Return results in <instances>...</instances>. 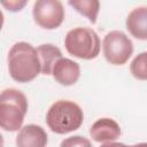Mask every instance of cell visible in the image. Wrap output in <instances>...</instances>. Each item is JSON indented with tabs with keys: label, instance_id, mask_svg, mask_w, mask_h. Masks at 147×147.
<instances>
[{
	"label": "cell",
	"instance_id": "cell-1",
	"mask_svg": "<svg viewBox=\"0 0 147 147\" xmlns=\"http://www.w3.org/2000/svg\"><path fill=\"white\" fill-rule=\"evenodd\" d=\"M8 70L10 77L18 83H29L41 72L37 48L20 41L11 46L8 53Z\"/></svg>",
	"mask_w": 147,
	"mask_h": 147
},
{
	"label": "cell",
	"instance_id": "cell-15",
	"mask_svg": "<svg viewBox=\"0 0 147 147\" xmlns=\"http://www.w3.org/2000/svg\"><path fill=\"white\" fill-rule=\"evenodd\" d=\"M1 3L8 9V10H11V11H17V10H21L22 7L25 6V1H9V2H6V1H1Z\"/></svg>",
	"mask_w": 147,
	"mask_h": 147
},
{
	"label": "cell",
	"instance_id": "cell-12",
	"mask_svg": "<svg viewBox=\"0 0 147 147\" xmlns=\"http://www.w3.org/2000/svg\"><path fill=\"white\" fill-rule=\"evenodd\" d=\"M69 5L74 7L79 14L86 16L91 23L96 22V17L100 9V2L98 0H70Z\"/></svg>",
	"mask_w": 147,
	"mask_h": 147
},
{
	"label": "cell",
	"instance_id": "cell-13",
	"mask_svg": "<svg viewBox=\"0 0 147 147\" xmlns=\"http://www.w3.org/2000/svg\"><path fill=\"white\" fill-rule=\"evenodd\" d=\"M132 76L140 80H147V52L137 55L130 65Z\"/></svg>",
	"mask_w": 147,
	"mask_h": 147
},
{
	"label": "cell",
	"instance_id": "cell-16",
	"mask_svg": "<svg viewBox=\"0 0 147 147\" xmlns=\"http://www.w3.org/2000/svg\"><path fill=\"white\" fill-rule=\"evenodd\" d=\"M100 147H138V145H133V146H127L124 144H119V142H106L103 145H101Z\"/></svg>",
	"mask_w": 147,
	"mask_h": 147
},
{
	"label": "cell",
	"instance_id": "cell-4",
	"mask_svg": "<svg viewBox=\"0 0 147 147\" xmlns=\"http://www.w3.org/2000/svg\"><path fill=\"white\" fill-rule=\"evenodd\" d=\"M64 46L70 55L78 59L92 60L99 55L101 44L94 30L90 28H75L67 33Z\"/></svg>",
	"mask_w": 147,
	"mask_h": 147
},
{
	"label": "cell",
	"instance_id": "cell-6",
	"mask_svg": "<svg viewBox=\"0 0 147 147\" xmlns=\"http://www.w3.org/2000/svg\"><path fill=\"white\" fill-rule=\"evenodd\" d=\"M32 15L40 28L54 30L64 20V8L59 0H38L33 5Z\"/></svg>",
	"mask_w": 147,
	"mask_h": 147
},
{
	"label": "cell",
	"instance_id": "cell-5",
	"mask_svg": "<svg viewBox=\"0 0 147 147\" xmlns=\"http://www.w3.org/2000/svg\"><path fill=\"white\" fill-rule=\"evenodd\" d=\"M102 51L106 60L114 65L125 64L133 53V44L122 31H111L102 41Z\"/></svg>",
	"mask_w": 147,
	"mask_h": 147
},
{
	"label": "cell",
	"instance_id": "cell-3",
	"mask_svg": "<svg viewBox=\"0 0 147 147\" xmlns=\"http://www.w3.org/2000/svg\"><path fill=\"white\" fill-rule=\"evenodd\" d=\"M28 111L26 96L15 88H8L0 94V126L5 131L15 132L22 129Z\"/></svg>",
	"mask_w": 147,
	"mask_h": 147
},
{
	"label": "cell",
	"instance_id": "cell-9",
	"mask_svg": "<svg viewBox=\"0 0 147 147\" xmlns=\"http://www.w3.org/2000/svg\"><path fill=\"white\" fill-rule=\"evenodd\" d=\"M17 147H46L47 134L45 130L36 124L23 126L16 137Z\"/></svg>",
	"mask_w": 147,
	"mask_h": 147
},
{
	"label": "cell",
	"instance_id": "cell-14",
	"mask_svg": "<svg viewBox=\"0 0 147 147\" xmlns=\"http://www.w3.org/2000/svg\"><path fill=\"white\" fill-rule=\"evenodd\" d=\"M60 147H92V145L87 138L75 136V137H69L64 139L61 142Z\"/></svg>",
	"mask_w": 147,
	"mask_h": 147
},
{
	"label": "cell",
	"instance_id": "cell-8",
	"mask_svg": "<svg viewBox=\"0 0 147 147\" xmlns=\"http://www.w3.org/2000/svg\"><path fill=\"white\" fill-rule=\"evenodd\" d=\"M52 75L59 84L64 86H70L76 84L77 80L79 79L80 68L79 64L76 63L75 61L62 57L55 63Z\"/></svg>",
	"mask_w": 147,
	"mask_h": 147
},
{
	"label": "cell",
	"instance_id": "cell-11",
	"mask_svg": "<svg viewBox=\"0 0 147 147\" xmlns=\"http://www.w3.org/2000/svg\"><path fill=\"white\" fill-rule=\"evenodd\" d=\"M38 56L40 60L41 65V74L42 75H52L53 68L55 63L62 59V53L60 48L52 44H44L37 47Z\"/></svg>",
	"mask_w": 147,
	"mask_h": 147
},
{
	"label": "cell",
	"instance_id": "cell-7",
	"mask_svg": "<svg viewBox=\"0 0 147 147\" xmlns=\"http://www.w3.org/2000/svg\"><path fill=\"white\" fill-rule=\"evenodd\" d=\"M90 134L96 142H113L119 138L121 127L117 122L111 118H100L92 124Z\"/></svg>",
	"mask_w": 147,
	"mask_h": 147
},
{
	"label": "cell",
	"instance_id": "cell-17",
	"mask_svg": "<svg viewBox=\"0 0 147 147\" xmlns=\"http://www.w3.org/2000/svg\"><path fill=\"white\" fill-rule=\"evenodd\" d=\"M138 147H147V142H141V144H138Z\"/></svg>",
	"mask_w": 147,
	"mask_h": 147
},
{
	"label": "cell",
	"instance_id": "cell-2",
	"mask_svg": "<svg viewBox=\"0 0 147 147\" xmlns=\"http://www.w3.org/2000/svg\"><path fill=\"white\" fill-rule=\"evenodd\" d=\"M84 121L82 108L68 100L54 102L47 111L46 123L48 127L59 134H65L80 127Z\"/></svg>",
	"mask_w": 147,
	"mask_h": 147
},
{
	"label": "cell",
	"instance_id": "cell-10",
	"mask_svg": "<svg viewBox=\"0 0 147 147\" xmlns=\"http://www.w3.org/2000/svg\"><path fill=\"white\" fill-rule=\"evenodd\" d=\"M126 29L137 39L147 40V7H138L126 17Z\"/></svg>",
	"mask_w": 147,
	"mask_h": 147
}]
</instances>
